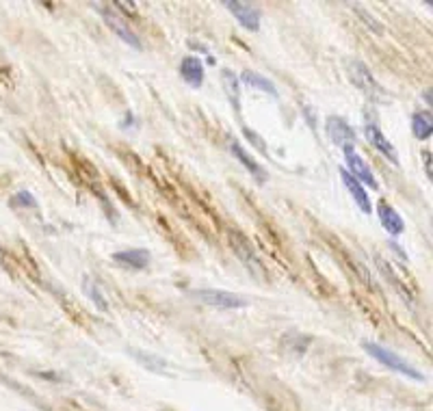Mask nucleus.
I'll return each mask as SVG.
<instances>
[{"mask_svg":"<svg viewBox=\"0 0 433 411\" xmlns=\"http://www.w3.org/2000/svg\"><path fill=\"white\" fill-rule=\"evenodd\" d=\"M362 349L371 355L373 359H377L379 364H383L386 368H390V370H394L398 374H405V376H410V379H414V381H423L425 379V376L421 374V370H416L412 364H407L403 357H398L394 351L381 347V344H377V342H364Z\"/></svg>","mask_w":433,"mask_h":411,"instance_id":"1","label":"nucleus"},{"mask_svg":"<svg viewBox=\"0 0 433 411\" xmlns=\"http://www.w3.org/2000/svg\"><path fill=\"white\" fill-rule=\"evenodd\" d=\"M230 247L234 249V256L243 262V267L251 273V275H256L258 279H264L267 277V269H264V265H262V260L258 258V254L253 251V247H251V242L240 234V232H230Z\"/></svg>","mask_w":433,"mask_h":411,"instance_id":"2","label":"nucleus"},{"mask_svg":"<svg viewBox=\"0 0 433 411\" xmlns=\"http://www.w3.org/2000/svg\"><path fill=\"white\" fill-rule=\"evenodd\" d=\"M193 297L200 299L204 305L208 307H217V309H243L249 305V301L245 297H240V294H234V292H226V290H215V288H208V290H195Z\"/></svg>","mask_w":433,"mask_h":411,"instance_id":"3","label":"nucleus"},{"mask_svg":"<svg viewBox=\"0 0 433 411\" xmlns=\"http://www.w3.org/2000/svg\"><path fill=\"white\" fill-rule=\"evenodd\" d=\"M347 70H349L351 82H354V85L360 91H364L368 97H373V100H379V97H383V89L379 87V82L375 80V76L371 74V70H368L362 61H358V59L356 61H349Z\"/></svg>","mask_w":433,"mask_h":411,"instance_id":"4","label":"nucleus"},{"mask_svg":"<svg viewBox=\"0 0 433 411\" xmlns=\"http://www.w3.org/2000/svg\"><path fill=\"white\" fill-rule=\"evenodd\" d=\"M93 7L98 9V13L102 15V20L106 22V26H108L110 30H113L122 41H126L128 46H133V48H137V50H141V39L137 37V32H135L131 26H128L126 20H122L115 11H110V9L104 7V5H93Z\"/></svg>","mask_w":433,"mask_h":411,"instance_id":"5","label":"nucleus"},{"mask_svg":"<svg viewBox=\"0 0 433 411\" xmlns=\"http://www.w3.org/2000/svg\"><path fill=\"white\" fill-rule=\"evenodd\" d=\"M345 160H347V171L354 175L360 184H366V187H371L373 191H377L379 189V184H377V178L373 175V171H371V167H368L366 164V160L356 152V147H345Z\"/></svg>","mask_w":433,"mask_h":411,"instance_id":"6","label":"nucleus"},{"mask_svg":"<svg viewBox=\"0 0 433 411\" xmlns=\"http://www.w3.org/2000/svg\"><path fill=\"white\" fill-rule=\"evenodd\" d=\"M325 133L331 139V143L343 147V150H345V147H354L356 145V130L351 128L349 122L343 120V117H336V115L327 117V122H325Z\"/></svg>","mask_w":433,"mask_h":411,"instance_id":"7","label":"nucleus"},{"mask_svg":"<svg viewBox=\"0 0 433 411\" xmlns=\"http://www.w3.org/2000/svg\"><path fill=\"white\" fill-rule=\"evenodd\" d=\"M364 130H366V139H368V143H371L381 156H386L392 164H396V167H398V156H396L394 145H392L386 137H383V133L379 130V126H377L375 122H371V120H366Z\"/></svg>","mask_w":433,"mask_h":411,"instance_id":"8","label":"nucleus"},{"mask_svg":"<svg viewBox=\"0 0 433 411\" xmlns=\"http://www.w3.org/2000/svg\"><path fill=\"white\" fill-rule=\"evenodd\" d=\"M226 7L230 9V13L234 15V18L238 20V24L247 28V30H258L260 28V11L247 5V3H238V0H228Z\"/></svg>","mask_w":433,"mask_h":411,"instance_id":"9","label":"nucleus"},{"mask_svg":"<svg viewBox=\"0 0 433 411\" xmlns=\"http://www.w3.org/2000/svg\"><path fill=\"white\" fill-rule=\"evenodd\" d=\"M377 217H379V223H381V227L386 229V232L390 234V236H401L405 232V223H403V219H401V215L396 212V208L394 206H390L388 202H379L377 204Z\"/></svg>","mask_w":433,"mask_h":411,"instance_id":"10","label":"nucleus"},{"mask_svg":"<svg viewBox=\"0 0 433 411\" xmlns=\"http://www.w3.org/2000/svg\"><path fill=\"white\" fill-rule=\"evenodd\" d=\"M340 178H343V184L347 187L349 195L354 197V202L358 204V208L364 212V215H371V212H373V206H371V197H368L364 184H360L358 180H356L354 175H351L345 167L340 169Z\"/></svg>","mask_w":433,"mask_h":411,"instance_id":"11","label":"nucleus"},{"mask_svg":"<svg viewBox=\"0 0 433 411\" xmlns=\"http://www.w3.org/2000/svg\"><path fill=\"white\" fill-rule=\"evenodd\" d=\"M150 251L148 249H122V251H115L113 254V262L122 267H128V269H135V271H143L148 269L150 265Z\"/></svg>","mask_w":433,"mask_h":411,"instance_id":"12","label":"nucleus"},{"mask_svg":"<svg viewBox=\"0 0 433 411\" xmlns=\"http://www.w3.org/2000/svg\"><path fill=\"white\" fill-rule=\"evenodd\" d=\"M180 76L189 87L200 89L204 82V63L200 57H184L180 61Z\"/></svg>","mask_w":433,"mask_h":411,"instance_id":"13","label":"nucleus"},{"mask_svg":"<svg viewBox=\"0 0 433 411\" xmlns=\"http://www.w3.org/2000/svg\"><path fill=\"white\" fill-rule=\"evenodd\" d=\"M230 152H232V156L240 162V164H243V167L256 178V180H258V182L262 184V182H267V173H264V169L260 167V164L258 162H256L245 150H243V145H240V143H236L234 139H230Z\"/></svg>","mask_w":433,"mask_h":411,"instance_id":"14","label":"nucleus"},{"mask_svg":"<svg viewBox=\"0 0 433 411\" xmlns=\"http://www.w3.org/2000/svg\"><path fill=\"white\" fill-rule=\"evenodd\" d=\"M238 80L243 82L245 87H249V89H258V91H264V93H269V95L278 97V89H276L273 82H271L267 76L258 74V72H253V70H245L243 74H240V78H238Z\"/></svg>","mask_w":433,"mask_h":411,"instance_id":"15","label":"nucleus"},{"mask_svg":"<svg viewBox=\"0 0 433 411\" xmlns=\"http://www.w3.org/2000/svg\"><path fill=\"white\" fill-rule=\"evenodd\" d=\"M221 85L226 91L230 104L234 106L236 113H240V80L232 70H221Z\"/></svg>","mask_w":433,"mask_h":411,"instance_id":"16","label":"nucleus"},{"mask_svg":"<svg viewBox=\"0 0 433 411\" xmlns=\"http://www.w3.org/2000/svg\"><path fill=\"white\" fill-rule=\"evenodd\" d=\"M412 133L416 139H429L431 133H433V122H431V115L429 113H414L412 115Z\"/></svg>","mask_w":433,"mask_h":411,"instance_id":"17","label":"nucleus"},{"mask_svg":"<svg viewBox=\"0 0 433 411\" xmlns=\"http://www.w3.org/2000/svg\"><path fill=\"white\" fill-rule=\"evenodd\" d=\"M128 353H131L139 364H143L148 370H152V372H165V368H167V364L160 357H156V355H152V353H146V351H139V349H128Z\"/></svg>","mask_w":433,"mask_h":411,"instance_id":"18","label":"nucleus"},{"mask_svg":"<svg viewBox=\"0 0 433 411\" xmlns=\"http://www.w3.org/2000/svg\"><path fill=\"white\" fill-rule=\"evenodd\" d=\"M83 286H85V294H87V297L91 299V303L98 305V309H100V312H108V301L104 299V294H102L100 286L95 284V282H91L89 277H85Z\"/></svg>","mask_w":433,"mask_h":411,"instance_id":"19","label":"nucleus"},{"mask_svg":"<svg viewBox=\"0 0 433 411\" xmlns=\"http://www.w3.org/2000/svg\"><path fill=\"white\" fill-rule=\"evenodd\" d=\"M13 206H20V208H37V200L28 191H20L13 195Z\"/></svg>","mask_w":433,"mask_h":411,"instance_id":"20","label":"nucleus"},{"mask_svg":"<svg viewBox=\"0 0 433 411\" xmlns=\"http://www.w3.org/2000/svg\"><path fill=\"white\" fill-rule=\"evenodd\" d=\"M356 13L360 15V18L368 24V30H375V32H379V35H381V32H383V26L373 18V15H368L364 9H360V7H356Z\"/></svg>","mask_w":433,"mask_h":411,"instance_id":"21","label":"nucleus"},{"mask_svg":"<svg viewBox=\"0 0 433 411\" xmlns=\"http://www.w3.org/2000/svg\"><path fill=\"white\" fill-rule=\"evenodd\" d=\"M243 135L247 137V141H249V143H253L256 147H258V150H260L262 154H267V145H264V141H262L258 135H256L251 128H243Z\"/></svg>","mask_w":433,"mask_h":411,"instance_id":"22","label":"nucleus"},{"mask_svg":"<svg viewBox=\"0 0 433 411\" xmlns=\"http://www.w3.org/2000/svg\"><path fill=\"white\" fill-rule=\"evenodd\" d=\"M423 160H425V167H427V178L431 180V178H433V173H431V152H429V150H425V152H423Z\"/></svg>","mask_w":433,"mask_h":411,"instance_id":"23","label":"nucleus"}]
</instances>
